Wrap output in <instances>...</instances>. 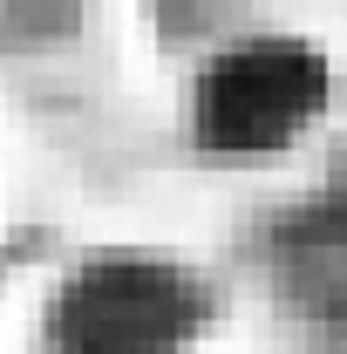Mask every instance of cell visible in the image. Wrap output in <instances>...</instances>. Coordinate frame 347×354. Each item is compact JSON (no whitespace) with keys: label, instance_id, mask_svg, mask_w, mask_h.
<instances>
[{"label":"cell","instance_id":"6da1fadb","mask_svg":"<svg viewBox=\"0 0 347 354\" xmlns=\"http://www.w3.org/2000/svg\"><path fill=\"white\" fill-rule=\"evenodd\" d=\"M334 95L327 62L306 41L286 35H259V41H238L212 55L191 82V130L205 150L225 157H259L279 150L320 116V102Z\"/></svg>","mask_w":347,"mask_h":354},{"label":"cell","instance_id":"7a4b0ae2","mask_svg":"<svg viewBox=\"0 0 347 354\" xmlns=\"http://www.w3.org/2000/svg\"><path fill=\"white\" fill-rule=\"evenodd\" d=\"M198 286L157 259H95L55 300V354H171L198 327Z\"/></svg>","mask_w":347,"mask_h":354}]
</instances>
